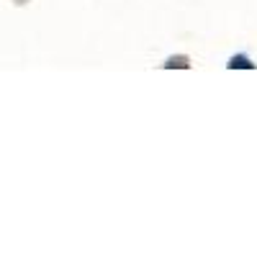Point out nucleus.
<instances>
[{
	"instance_id": "obj_1",
	"label": "nucleus",
	"mask_w": 257,
	"mask_h": 257,
	"mask_svg": "<svg viewBox=\"0 0 257 257\" xmlns=\"http://www.w3.org/2000/svg\"><path fill=\"white\" fill-rule=\"evenodd\" d=\"M229 67H231V70H237V67H244V70H252V67H254V64H252V62H249L247 57H234V59L229 62Z\"/></svg>"
}]
</instances>
